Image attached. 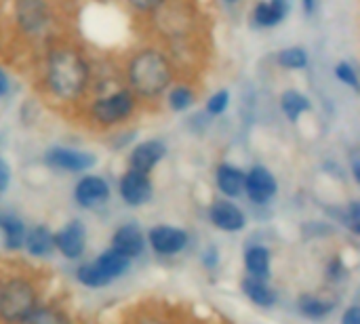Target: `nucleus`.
Instances as JSON below:
<instances>
[{"label": "nucleus", "instance_id": "1", "mask_svg": "<svg viewBox=\"0 0 360 324\" xmlns=\"http://www.w3.org/2000/svg\"><path fill=\"white\" fill-rule=\"evenodd\" d=\"M46 86L61 101H78L91 80L86 59L68 46L51 51L46 59Z\"/></svg>", "mask_w": 360, "mask_h": 324}, {"label": "nucleus", "instance_id": "2", "mask_svg": "<svg viewBox=\"0 0 360 324\" xmlns=\"http://www.w3.org/2000/svg\"><path fill=\"white\" fill-rule=\"evenodd\" d=\"M42 304L38 278L30 272H11L0 283V323L25 324Z\"/></svg>", "mask_w": 360, "mask_h": 324}, {"label": "nucleus", "instance_id": "3", "mask_svg": "<svg viewBox=\"0 0 360 324\" xmlns=\"http://www.w3.org/2000/svg\"><path fill=\"white\" fill-rule=\"evenodd\" d=\"M127 76H129L131 93L135 97L156 99L169 89L173 80V67L160 51L141 48L131 57Z\"/></svg>", "mask_w": 360, "mask_h": 324}, {"label": "nucleus", "instance_id": "4", "mask_svg": "<svg viewBox=\"0 0 360 324\" xmlns=\"http://www.w3.org/2000/svg\"><path fill=\"white\" fill-rule=\"evenodd\" d=\"M129 270L131 259L110 247L101 251L93 261H84L76 268V283L84 289H103L124 276Z\"/></svg>", "mask_w": 360, "mask_h": 324}, {"label": "nucleus", "instance_id": "5", "mask_svg": "<svg viewBox=\"0 0 360 324\" xmlns=\"http://www.w3.org/2000/svg\"><path fill=\"white\" fill-rule=\"evenodd\" d=\"M135 108H137V99L131 93V89H116L108 95L97 97L89 105V118L99 129H112L131 120Z\"/></svg>", "mask_w": 360, "mask_h": 324}, {"label": "nucleus", "instance_id": "6", "mask_svg": "<svg viewBox=\"0 0 360 324\" xmlns=\"http://www.w3.org/2000/svg\"><path fill=\"white\" fill-rule=\"evenodd\" d=\"M146 245L158 255V257H175L184 253L190 245V234L184 228L158 223L148 230Z\"/></svg>", "mask_w": 360, "mask_h": 324}, {"label": "nucleus", "instance_id": "7", "mask_svg": "<svg viewBox=\"0 0 360 324\" xmlns=\"http://www.w3.org/2000/svg\"><path fill=\"white\" fill-rule=\"evenodd\" d=\"M276 194H278V181L266 167L255 164L245 173V196L253 205L266 207L276 198Z\"/></svg>", "mask_w": 360, "mask_h": 324}, {"label": "nucleus", "instance_id": "8", "mask_svg": "<svg viewBox=\"0 0 360 324\" xmlns=\"http://www.w3.org/2000/svg\"><path fill=\"white\" fill-rule=\"evenodd\" d=\"M118 196L127 207H143L154 196V186L150 175L129 169L118 179Z\"/></svg>", "mask_w": 360, "mask_h": 324}, {"label": "nucleus", "instance_id": "9", "mask_svg": "<svg viewBox=\"0 0 360 324\" xmlns=\"http://www.w3.org/2000/svg\"><path fill=\"white\" fill-rule=\"evenodd\" d=\"M55 251L68 259L78 261L86 253V226L80 219H72L55 232Z\"/></svg>", "mask_w": 360, "mask_h": 324}, {"label": "nucleus", "instance_id": "10", "mask_svg": "<svg viewBox=\"0 0 360 324\" xmlns=\"http://www.w3.org/2000/svg\"><path fill=\"white\" fill-rule=\"evenodd\" d=\"M44 162L51 169H59V171H65V173H84V171H89V169L95 167L97 156L91 154V152L55 145V148H51L44 154Z\"/></svg>", "mask_w": 360, "mask_h": 324}, {"label": "nucleus", "instance_id": "11", "mask_svg": "<svg viewBox=\"0 0 360 324\" xmlns=\"http://www.w3.org/2000/svg\"><path fill=\"white\" fill-rule=\"evenodd\" d=\"M209 221L228 234L243 232L247 228V215L245 211L230 198H219L209 207Z\"/></svg>", "mask_w": 360, "mask_h": 324}, {"label": "nucleus", "instance_id": "12", "mask_svg": "<svg viewBox=\"0 0 360 324\" xmlns=\"http://www.w3.org/2000/svg\"><path fill=\"white\" fill-rule=\"evenodd\" d=\"M74 200L82 209H97L110 200V186L101 175H84L74 186Z\"/></svg>", "mask_w": 360, "mask_h": 324}, {"label": "nucleus", "instance_id": "13", "mask_svg": "<svg viewBox=\"0 0 360 324\" xmlns=\"http://www.w3.org/2000/svg\"><path fill=\"white\" fill-rule=\"evenodd\" d=\"M112 249L118 251L120 255H124L127 259H137L143 255L146 251V234L139 228V223L129 221L116 228V232L112 234Z\"/></svg>", "mask_w": 360, "mask_h": 324}, {"label": "nucleus", "instance_id": "14", "mask_svg": "<svg viewBox=\"0 0 360 324\" xmlns=\"http://www.w3.org/2000/svg\"><path fill=\"white\" fill-rule=\"evenodd\" d=\"M167 156V145L158 139H146L137 143L129 154V169L150 175Z\"/></svg>", "mask_w": 360, "mask_h": 324}, {"label": "nucleus", "instance_id": "15", "mask_svg": "<svg viewBox=\"0 0 360 324\" xmlns=\"http://www.w3.org/2000/svg\"><path fill=\"white\" fill-rule=\"evenodd\" d=\"M335 308H338V299L331 295H323V293H304L297 299L300 314L312 323H321V320L329 318Z\"/></svg>", "mask_w": 360, "mask_h": 324}, {"label": "nucleus", "instance_id": "16", "mask_svg": "<svg viewBox=\"0 0 360 324\" xmlns=\"http://www.w3.org/2000/svg\"><path fill=\"white\" fill-rule=\"evenodd\" d=\"M23 249L34 259H49L55 253V232L49 226H34L25 234Z\"/></svg>", "mask_w": 360, "mask_h": 324}, {"label": "nucleus", "instance_id": "17", "mask_svg": "<svg viewBox=\"0 0 360 324\" xmlns=\"http://www.w3.org/2000/svg\"><path fill=\"white\" fill-rule=\"evenodd\" d=\"M215 183L224 198H240L245 194V171L234 164H219L215 171Z\"/></svg>", "mask_w": 360, "mask_h": 324}, {"label": "nucleus", "instance_id": "18", "mask_svg": "<svg viewBox=\"0 0 360 324\" xmlns=\"http://www.w3.org/2000/svg\"><path fill=\"white\" fill-rule=\"evenodd\" d=\"M240 291L245 293V297L264 310H270L278 304V295L272 289L270 280H262V278H253V276H245L240 280Z\"/></svg>", "mask_w": 360, "mask_h": 324}, {"label": "nucleus", "instance_id": "19", "mask_svg": "<svg viewBox=\"0 0 360 324\" xmlns=\"http://www.w3.org/2000/svg\"><path fill=\"white\" fill-rule=\"evenodd\" d=\"M245 270L247 276L253 278H262V280H270L272 274V255L268 251V247L264 245H251L245 251Z\"/></svg>", "mask_w": 360, "mask_h": 324}, {"label": "nucleus", "instance_id": "20", "mask_svg": "<svg viewBox=\"0 0 360 324\" xmlns=\"http://www.w3.org/2000/svg\"><path fill=\"white\" fill-rule=\"evenodd\" d=\"M289 13V0H262L253 8V23L257 27H274Z\"/></svg>", "mask_w": 360, "mask_h": 324}, {"label": "nucleus", "instance_id": "21", "mask_svg": "<svg viewBox=\"0 0 360 324\" xmlns=\"http://www.w3.org/2000/svg\"><path fill=\"white\" fill-rule=\"evenodd\" d=\"M27 228L13 215H0V245L4 251H21Z\"/></svg>", "mask_w": 360, "mask_h": 324}, {"label": "nucleus", "instance_id": "22", "mask_svg": "<svg viewBox=\"0 0 360 324\" xmlns=\"http://www.w3.org/2000/svg\"><path fill=\"white\" fill-rule=\"evenodd\" d=\"M281 108H283V114L287 116V120L297 122L310 110V101H308V97L304 93H300L295 89H289L281 97Z\"/></svg>", "mask_w": 360, "mask_h": 324}, {"label": "nucleus", "instance_id": "23", "mask_svg": "<svg viewBox=\"0 0 360 324\" xmlns=\"http://www.w3.org/2000/svg\"><path fill=\"white\" fill-rule=\"evenodd\" d=\"M25 324H74L68 312H63L59 306L53 304H40L34 314L25 320Z\"/></svg>", "mask_w": 360, "mask_h": 324}, {"label": "nucleus", "instance_id": "24", "mask_svg": "<svg viewBox=\"0 0 360 324\" xmlns=\"http://www.w3.org/2000/svg\"><path fill=\"white\" fill-rule=\"evenodd\" d=\"M276 63L285 70H304L308 65V53L302 46H289L278 51Z\"/></svg>", "mask_w": 360, "mask_h": 324}, {"label": "nucleus", "instance_id": "25", "mask_svg": "<svg viewBox=\"0 0 360 324\" xmlns=\"http://www.w3.org/2000/svg\"><path fill=\"white\" fill-rule=\"evenodd\" d=\"M167 101H169V108H171L173 112H186V110L196 101V95H194V91H192L190 86L177 84V86L171 89Z\"/></svg>", "mask_w": 360, "mask_h": 324}, {"label": "nucleus", "instance_id": "26", "mask_svg": "<svg viewBox=\"0 0 360 324\" xmlns=\"http://www.w3.org/2000/svg\"><path fill=\"white\" fill-rule=\"evenodd\" d=\"M348 276H350V270H348L346 261H344L340 255H335V257L325 266V278H327L331 285H342V283L348 280Z\"/></svg>", "mask_w": 360, "mask_h": 324}, {"label": "nucleus", "instance_id": "27", "mask_svg": "<svg viewBox=\"0 0 360 324\" xmlns=\"http://www.w3.org/2000/svg\"><path fill=\"white\" fill-rule=\"evenodd\" d=\"M228 105H230V91L219 89L207 99L205 112H207V116H221L228 110Z\"/></svg>", "mask_w": 360, "mask_h": 324}, {"label": "nucleus", "instance_id": "28", "mask_svg": "<svg viewBox=\"0 0 360 324\" xmlns=\"http://www.w3.org/2000/svg\"><path fill=\"white\" fill-rule=\"evenodd\" d=\"M335 76H338V80H340V82H344V84H348L350 89L359 91V76H356V70H354V65H352V63H348V61H340V63H338V67H335Z\"/></svg>", "mask_w": 360, "mask_h": 324}, {"label": "nucleus", "instance_id": "29", "mask_svg": "<svg viewBox=\"0 0 360 324\" xmlns=\"http://www.w3.org/2000/svg\"><path fill=\"white\" fill-rule=\"evenodd\" d=\"M344 213H346V215H344V223L350 228V232H352V234H356V236H359L360 234V202L352 200Z\"/></svg>", "mask_w": 360, "mask_h": 324}, {"label": "nucleus", "instance_id": "30", "mask_svg": "<svg viewBox=\"0 0 360 324\" xmlns=\"http://www.w3.org/2000/svg\"><path fill=\"white\" fill-rule=\"evenodd\" d=\"M133 324H173L165 314L158 312H141L137 314V318L133 320Z\"/></svg>", "mask_w": 360, "mask_h": 324}, {"label": "nucleus", "instance_id": "31", "mask_svg": "<svg viewBox=\"0 0 360 324\" xmlns=\"http://www.w3.org/2000/svg\"><path fill=\"white\" fill-rule=\"evenodd\" d=\"M11 186V167L8 162L0 156V194H4Z\"/></svg>", "mask_w": 360, "mask_h": 324}, {"label": "nucleus", "instance_id": "32", "mask_svg": "<svg viewBox=\"0 0 360 324\" xmlns=\"http://www.w3.org/2000/svg\"><path fill=\"white\" fill-rule=\"evenodd\" d=\"M342 324H360L359 306H350V308L344 310V314H342Z\"/></svg>", "mask_w": 360, "mask_h": 324}, {"label": "nucleus", "instance_id": "33", "mask_svg": "<svg viewBox=\"0 0 360 324\" xmlns=\"http://www.w3.org/2000/svg\"><path fill=\"white\" fill-rule=\"evenodd\" d=\"M129 4L137 11H154L162 4V0H129Z\"/></svg>", "mask_w": 360, "mask_h": 324}, {"label": "nucleus", "instance_id": "34", "mask_svg": "<svg viewBox=\"0 0 360 324\" xmlns=\"http://www.w3.org/2000/svg\"><path fill=\"white\" fill-rule=\"evenodd\" d=\"M202 261H205L207 268H215V266H217V251H215V247H209V249L205 251Z\"/></svg>", "mask_w": 360, "mask_h": 324}, {"label": "nucleus", "instance_id": "35", "mask_svg": "<svg viewBox=\"0 0 360 324\" xmlns=\"http://www.w3.org/2000/svg\"><path fill=\"white\" fill-rule=\"evenodd\" d=\"M352 175H354V181H360V158H359V152H352Z\"/></svg>", "mask_w": 360, "mask_h": 324}, {"label": "nucleus", "instance_id": "36", "mask_svg": "<svg viewBox=\"0 0 360 324\" xmlns=\"http://www.w3.org/2000/svg\"><path fill=\"white\" fill-rule=\"evenodd\" d=\"M302 4H304L306 15H312L316 11V6H319V0H302Z\"/></svg>", "mask_w": 360, "mask_h": 324}, {"label": "nucleus", "instance_id": "37", "mask_svg": "<svg viewBox=\"0 0 360 324\" xmlns=\"http://www.w3.org/2000/svg\"><path fill=\"white\" fill-rule=\"evenodd\" d=\"M6 91H8V78H6V74L0 70V97H4Z\"/></svg>", "mask_w": 360, "mask_h": 324}, {"label": "nucleus", "instance_id": "38", "mask_svg": "<svg viewBox=\"0 0 360 324\" xmlns=\"http://www.w3.org/2000/svg\"><path fill=\"white\" fill-rule=\"evenodd\" d=\"M177 324H205V323H198V320H184V323H177Z\"/></svg>", "mask_w": 360, "mask_h": 324}, {"label": "nucleus", "instance_id": "39", "mask_svg": "<svg viewBox=\"0 0 360 324\" xmlns=\"http://www.w3.org/2000/svg\"><path fill=\"white\" fill-rule=\"evenodd\" d=\"M226 2H236V0H226Z\"/></svg>", "mask_w": 360, "mask_h": 324}, {"label": "nucleus", "instance_id": "40", "mask_svg": "<svg viewBox=\"0 0 360 324\" xmlns=\"http://www.w3.org/2000/svg\"><path fill=\"white\" fill-rule=\"evenodd\" d=\"M0 283H2V276H0Z\"/></svg>", "mask_w": 360, "mask_h": 324}]
</instances>
